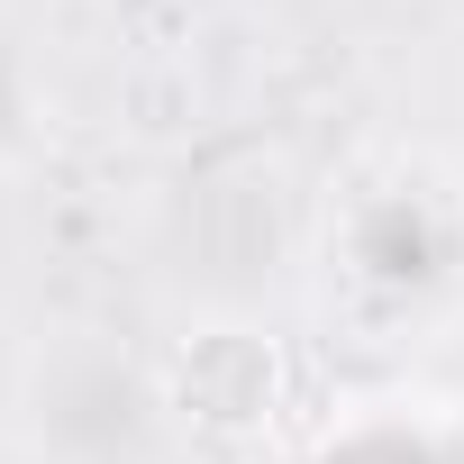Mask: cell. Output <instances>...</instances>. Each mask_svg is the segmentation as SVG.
I'll return each mask as SVG.
<instances>
[{"label": "cell", "mask_w": 464, "mask_h": 464, "mask_svg": "<svg viewBox=\"0 0 464 464\" xmlns=\"http://www.w3.org/2000/svg\"><path fill=\"white\" fill-rule=\"evenodd\" d=\"M283 392H292V364L256 319H200L164 355V410L191 437H218V446L265 437L283 419Z\"/></svg>", "instance_id": "6da1fadb"}]
</instances>
